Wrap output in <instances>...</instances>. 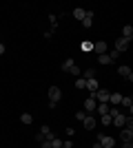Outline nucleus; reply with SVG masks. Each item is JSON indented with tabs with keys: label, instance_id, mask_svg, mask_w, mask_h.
<instances>
[{
	"label": "nucleus",
	"instance_id": "7c9ffc66",
	"mask_svg": "<svg viewBox=\"0 0 133 148\" xmlns=\"http://www.w3.org/2000/svg\"><path fill=\"white\" fill-rule=\"evenodd\" d=\"M93 148H102V146H100V144H98V142H95V144H93Z\"/></svg>",
	"mask_w": 133,
	"mask_h": 148
},
{
	"label": "nucleus",
	"instance_id": "6ab92c4d",
	"mask_svg": "<svg viewBox=\"0 0 133 148\" xmlns=\"http://www.w3.org/2000/svg\"><path fill=\"white\" fill-rule=\"evenodd\" d=\"M76 88L78 91H84V88H87V80H84V77H76Z\"/></svg>",
	"mask_w": 133,
	"mask_h": 148
},
{
	"label": "nucleus",
	"instance_id": "2eb2a0df",
	"mask_svg": "<svg viewBox=\"0 0 133 148\" xmlns=\"http://www.w3.org/2000/svg\"><path fill=\"white\" fill-rule=\"evenodd\" d=\"M73 64H76V60H73V58H67V60L62 62V66H60V69H62L64 73H69V69L73 66Z\"/></svg>",
	"mask_w": 133,
	"mask_h": 148
},
{
	"label": "nucleus",
	"instance_id": "6e6552de",
	"mask_svg": "<svg viewBox=\"0 0 133 148\" xmlns=\"http://www.w3.org/2000/svg\"><path fill=\"white\" fill-rule=\"evenodd\" d=\"M109 51V44L104 42V40H100V42L93 44V53H98V56H102V53H107Z\"/></svg>",
	"mask_w": 133,
	"mask_h": 148
},
{
	"label": "nucleus",
	"instance_id": "9b49d317",
	"mask_svg": "<svg viewBox=\"0 0 133 148\" xmlns=\"http://www.w3.org/2000/svg\"><path fill=\"white\" fill-rule=\"evenodd\" d=\"M80 22H82L84 29H89V27L93 25V11H87V13H84V18L80 20Z\"/></svg>",
	"mask_w": 133,
	"mask_h": 148
},
{
	"label": "nucleus",
	"instance_id": "c85d7f7f",
	"mask_svg": "<svg viewBox=\"0 0 133 148\" xmlns=\"http://www.w3.org/2000/svg\"><path fill=\"white\" fill-rule=\"evenodd\" d=\"M122 148H133V144H131V142H127V144H122Z\"/></svg>",
	"mask_w": 133,
	"mask_h": 148
},
{
	"label": "nucleus",
	"instance_id": "bb28decb",
	"mask_svg": "<svg viewBox=\"0 0 133 148\" xmlns=\"http://www.w3.org/2000/svg\"><path fill=\"white\" fill-rule=\"evenodd\" d=\"M64 133H67V137H73L76 135V128H64Z\"/></svg>",
	"mask_w": 133,
	"mask_h": 148
},
{
	"label": "nucleus",
	"instance_id": "cd10ccee",
	"mask_svg": "<svg viewBox=\"0 0 133 148\" xmlns=\"http://www.w3.org/2000/svg\"><path fill=\"white\" fill-rule=\"evenodd\" d=\"M62 146H64V148H73V142H71V139H67V142H62Z\"/></svg>",
	"mask_w": 133,
	"mask_h": 148
},
{
	"label": "nucleus",
	"instance_id": "1a4fd4ad",
	"mask_svg": "<svg viewBox=\"0 0 133 148\" xmlns=\"http://www.w3.org/2000/svg\"><path fill=\"white\" fill-rule=\"evenodd\" d=\"M82 126H84L87 130H93L95 126H98V122H95V117H93V115H87V117L82 119Z\"/></svg>",
	"mask_w": 133,
	"mask_h": 148
},
{
	"label": "nucleus",
	"instance_id": "4be33fe9",
	"mask_svg": "<svg viewBox=\"0 0 133 148\" xmlns=\"http://www.w3.org/2000/svg\"><path fill=\"white\" fill-rule=\"evenodd\" d=\"M82 75H84V80H93L95 71H93V69H87V71H82Z\"/></svg>",
	"mask_w": 133,
	"mask_h": 148
},
{
	"label": "nucleus",
	"instance_id": "c756f323",
	"mask_svg": "<svg viewBox=\"0 0 133 148\" xmlns=\"http://www.w3.org/2000/svg\"><path fill=\"white\" fill-rule=\"evenodd\" d=\"M2 53H5V44L0 42V56H2Z\"/></svg>",
	"mask_w": 133,
	"mask_h": 148
},
{
	"label": "nucleus",
	"instance_id": "f3484780",
	"mask_svg": "<svg viewBox=\"0 0 133 148\" xmlns=\"http://www.w3.org/2000/svg\"><path fill=\"white\" fill-rule=\"evenodd\" d=\"M20 122H22V124H27V126H29V124L33 122V115H31V113H22V115H20Z\"/></svg>",
	"mask_w": 133,
	"mask_h": 148
},
{
	"label": "nucleus",
	"instance_id": "f257e3e1",
	"mask_svg": "<svg viewBox=\"0 0 133 148\" xmlns=\"http://www.w3.org/2000/svg\"><path fill=\"white\" fill-rule=\"evenodd\" d=\"M60 97H62L60 86H51L49 88V108H56V104L60 102Z\"/></svg>",
	"mask_w": 133,
	"mask_h": 148
},
{
	"label": "nucleus",
	"instance_id": "4468645a",
	"mask_svg": "<svg viewBox=\"0 0 133 148\" xmlns=\"http://www.w3.org/2000/svg\"><path fill=\"white\" fill-rule=\"evenodd\" d=\"M122 102V95L120 93H111V95H109V106H118Z\"/></svg>",
	"mask_w": 133,
	"mask_h": 148
},
{
	"label": "nucleus",
	"instance_id": "a878e982",
	"mask_svg": "<svg viewBox=\"0 0 133 148\" xmlns=\"http://www.w3.org/2000/svg\"><path fill=\"white\" fill-rule=\"evenodd\" d=\"M84 117H87V113H84V111H78V113H76V119H80V122H82Z\"/></svg>",
	"mask_w": 133,
	"mask_h": 148
},
{
	"label": "nucleus",
	"instance_id": "5701e85b",
	"mask_svg": "<svg viewBox=\"0 0 133 148\" xmlns=\"http://www.w3.org/2000/svg\"><path fill=\"white\" fill-rule=\"evenodd\" d=\"M100 124L102 126H109V124H111V115H109V113L107 115H100Z\"/></svg>",
	"mask_w": 133,
	"mask_h": 148
},
{
	"label": "nucleus",
	"instance_id": "20e7f679",
	"mask_svg": "<svg viewBox=\"0 0 133 148\" xmlns=\"http://www.w3.org/2000/svg\"><path fill=\"white\" fill-rule=\"evenodd\" d=\"M111 122H113L118 128H124V124H127V113H118V115H113Z\"/></svg>",
	"mask_w": 133,
	"mask_h": 148
},
{
	"label": "nucleus",
	"instance_id": "412c9836",
	"mask_svg": "<svg viewBox=\"0 0 133 148\" xmlns=\"http://www.w3.org/2000/svg\"><path fill=\"white\" fill-rule=\"evenodd\" d=\"M98 62H100V64H111V58H109V53H102V56H98Z\"/></svg>",
	"mask_w": 133,
	"mask_h": 148
},
{
	"label": "nucleus",
	"instance_id": "ddd939ff",
	"mask_svg": "<svg viewBox=\"0 0 133 148\" xmlns=\"http://www.w3.org/2000/svg\"><path fill=\"white\" fill-rule=\"evenodd\" d=\"M120 104H124L129 108V115L133 113V97H131V95H122V102H120Z\"/></svg>",
	"mask_w": 133,
	"mask_h": 148
},
{
	"label": "nucleus",
	"instance_id": "9d476101",
	"mask_svg": "<svg viewBox=\"0 0 133 148\" xmlns=\"http://www.w3.org/2000/svg\"><path fill=\"white\" fill-rule=\"evenodd\" d=\"M95 106H98V102H95L93 97H87V99H84V113H93Z\"/></svg>",
	"mask_w": 133,
	"mask_h": 148
},
{
	"label": "nucleus",
	"instance_id": "dca6fc26",
	"mask_svg": "<svg viewBox=\"0 0 133 148\" xmlns=\"http://www.w3.org/2000/svg\"><path fill=\"white\" fill-rule=\"evenodd\" d=\"M87 88H89L91 93H95L98 88H100V86H98V80H95V77H93V80H87Z\"/></svg>",
	"mask_w": 133,
	"mask_h": 148
},
{
	"label": "nucleus",
	"instance_id": "423d86ee",
	"mask_svg": "<svg viewBox=\"0 0 133 148\" xmlns=\"http://www.w3.org/2000/svg\"><path fill=\"white\" fill-rule=\"evenodd\" d=\"M120 139H122V144L131 142V139H133V128H129V126H124V128L120 130Z\"/></svg>",
	"mask_w": 133,
	"mask_h": 148
},
{
	"label": "nucleus",
	"instance_id": "393cba45",
	"mask_svg": "<svg viewBox=\"0 0 133 148\" xmlns=\"http://www.w3.org/2000/svg\"><path fill=\"white\" fill-rule=\"evenodd\" d=\"M109 58H111V62H115V60H118V58H120V53H118V51H111V53H109Z\"/></svg>",
	"mask_w": 133,
	"mask_h": 148
},
{
	"label": "nucleus",
	"instance_id": "aec40b11",
	"mask_svg": "<svg viewBox=\"0 0 133 148\" xmlns=\"http://www.w3.org/2000/svg\"><path fill=\"white\" fill-rule=\"evenodd\" d=\"M109 108H111L109 104H98V106H95V111L100 113V115H107V113H109Z\"/></svg>",
	"mask_w": 133,
	"mask_h": 148
},
{
	"label": "nucleus",
	"instance_id": "b1692460",
	"mask_svg": "<svg viewBox=\"0 0 133 148\" xmlns=\"http://www.w3.org/2000/svg\"><path fill=\"white\" fill-rule=\"evenodd\" d=\"M82 51H93V42L84 40V42H82Z\"/></svg>",
	"mask_w": 133,
	"mask_h": 148
},
{
	"label": "nucleus",
	"instance_id": "f03ea898",
	"mask_svg": "<svg viewBox=\"0 0 133 148\" xmlns=\"http://www.w3.org/2000/svg\"><path fill=\"white\" fill-rule=\"evenodd\" d=\"M109 95H111V93H109L107 88H98L95 93H91V97H93L98 104H109Z\"/></svg>",
	"mask_w": 133,
	"mask_h": 148
},
{
	"label": "nucleus",
	"instance_id": "f8f14e48",
	"mask_svg": "<svg viewBox=\"0 0 133 148\" xmlns=\"http://www.w3.org/2000/svg\"><path fill=\"white\" fill-rule=\"evenodd\" d=\"M122 38H124V40H129V42L133 40V27H131V25H124V27H122Z\"/></svg>",
	"mask_w": 133,
	"mask_h": 148
},
{
	"label": "nucleus",
	"instance_id": "39448f33",
	"mask_svg": "<svg viewBox=\"0 0 133 148\" xmlns=\"http://www.w3.org/2000/svg\"><path fill=\"white\" fill-rule=\"evenodd\" d=\"M118 73L124 77V80H129L131 82L133 80V71H131V66H127V64H122V66H118Z\"/></svg>",
	"mask_w": 133,
	"mask_h": 148
},
{
	"label": "nucleus",
	"instance_id": "0eeeda50",
	"mask_svg": "<svg viewBox=\"0 0 133 148\" xmlns=\"http://www.w3.org/2000/svg\"><path fill=\"white\" fill-rule=\"evenodd\" d=\"M129 49V40H124V38H118V40H115V51H118V53H124V51Z\"/></svg>",
	"mask_w": 133,
	"mask_h": 148
},
{
	"label": "nucleus",
	"instance_id": "2f4dec72",
	"mask_svg": "<svg viewBox=\"0 0 133 148\" xmlns=\"http://www.w3.org/2000/svg\"><path fill=\"white\" fill-rule=\"evenodd\" d=\"M60 148H64V146H60Z\"/></svg>",
	"mask_w": 133,
	"mask_h": 148
},
{
	"label": "nucleus",
	"instance_id": "a211bd4d",
	"mask_svg": "<svg viewBox=\"0 0 133 148\" xmlns=\"http://www.w3.org/2000/svg\"><path fill=\"white\" fill-rule=\"evenodd\" d=\"M84 13H87V9H80V7H76V9H73V18H76V20H82V18H84Z\"/></svg>",
	"mask_w": 133,
	"mask_h": 148
},
{
	"label": "nucleus",
	"instance_id": "7ed1b4c3",
	"mask_svg": "<svg viewBox=\"0 0 133 148\" xmlns=\"http://www.w3.org/2000/svg\"><path fill=\"white\" fill-rule=\"evenodd\" d=\"M98 144H100L102 148H115V139L111 135H104V133L98 135Z\"/></svg>",
	"mask_w": 133,
	"mask_h": 148
}]
</instances>
